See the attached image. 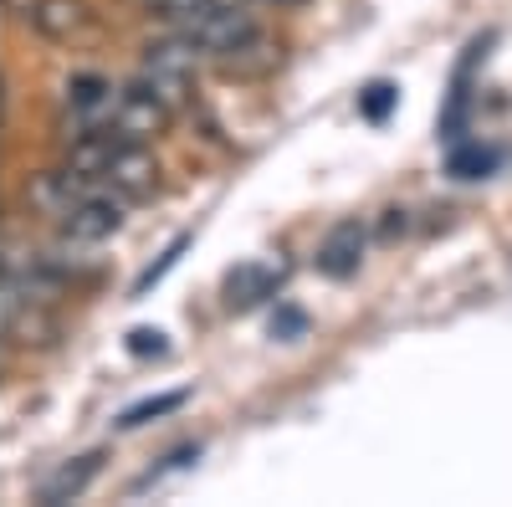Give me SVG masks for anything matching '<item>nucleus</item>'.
Listing matches in <instances>:
<instances>
[{"instance_id":"obj_1","label":"nucleus","mask_w":512,"mask_h":507,"mask_svg":"<svg viewBox=\"0 0 512 507\" xmlns=\"http://www.w3.org/2000/svg\"><path fill=\"white\" fill-rule=\"evenodd\" d=\"M26 195L57 221V236L72 241V246H98V241L123 231V205L128 200L93 185V180H82V175H72L67 164L52 169V175H41Z\"/></svg>"},{"instance_id":"obj_2","label":"nucleus","mask_w":512,"mask_h":507,"mask_svg":"<svg viewBox=\"0 0 512 507\" xmlns=\"http://www.w3.org/2000/svg\"><path fill=\"white\" fill-rule=\"evenodd\" d=\"M62 164L72 175L93 180V185H103L123 200H144L159 185V164H154L149 144L118 139V134H72Z\"/></svg>"},{"instance_id":"obj_3","label":"nucleus","mask_w":512,"mask_h":507,"mask_svg":"<svg viewBox=\"0 0 512 507\" xmlns=\"http://www.w3.org/2000/svg\"><path fill=\"white\" fill-rule=\"evenodd\" d=\"M164 31H175L205 57H241L256 47V21L246 6H221V0H149Z\"/></svg>"},{"instance_id":"obj_4","label":"nucleus","mask_w":512,"mask_h":507,"mask_svg":"<svg viewBox=\"0 0 512 507\" xmlns=\"http://www.w3.org/2000/svg\"><path fill=\"white\" fill-rule=\"evenodd\" d=\"M169 118H175V108H169L144 77H134V82H123V88L113 93L103 123L88 129V134H118V139H134V144H154Z\"/></svg>"},{"instance_id":"obj_5","label":"nucleus","mask_w":512,"mask_h":507,"mask_svg":"<svg viewBox=\"0 0 512 507\" xmlns=\"http://www.w3.org/2000/svg\"><path fill=\"white\" fill-rule=\"evenodd\" d=\"M200 47H195V41H185V36H175V31H169L164 41H154V47L144 52V82H149V88L169 103V108H180L185 103V93H190V82H195V67H200Z\"/></svg>"},{"instance_id":"obj_6","label":"nucleus","mask_w":512,"mask_h":507,"mask_svg":"<svg viewBox=\"0 0 512 507\" xmlns=\"http://www.w3.org/2000/svg\"><path fill=\"white\" fill-rule=\"evenodd\" d=\"M11 11L47 41H88L98 31L88 0H11Z\"/></svg>"},{"instance_id":"obj_7","label":"nucleus","mask_w":512,"mask_h":507,"mask_svg":"<svg viewBox=\"0 0 512 507\" xmlns=\"http://www.w3.org/2000/svg\"><path fill=\"white\" fill-rule=\"evenodd\" d=\"M282 282H287V262H282V257L241 262V267L226 277V308H231V313H246V308H256V303L277 298Z\"/></svg>"},{"instance_id":"obj_8","label":"nucleus","mask_w":512,"mask_h":507,"mask_svg":"<svg viewBox=\"0 0 512 507\" xmlns=\"http://www.w3.org/2000/svg\"><path fill=\"white\" fill-rule=\"evenodd\" d=\"M359 262H364V226L359 221H338L323 236V246H318V272L344 282V277L359 272Z\"/></svg>"},{"instance_id":"obj_9","label":"nucleus","mask_w":512,"mask_h":507,"mask_svg":"<svg viewBox=\"0 0 512 507\" xmlns=\"http://www.w3.org/2000/svg\"><path fill=\"white\" fill-rule=\"evenodd\" d=\"M98 467H103V451H88V456H72V461H62V467L36 487V502L41 507H57V502H72V497H82L88 492V482L98 477Z\"/></svg>"},{"instance_id":"obj_10","label":"nucleus","mask_w":512,"mask_h":507,"mask_svg":"<svg viewBox=\"0 0 512 507\" xmlns=\"http://www.w3.org/2000/svg\"><path fill=\"white\" fill-rule=\"evenodd\" d=\"M185 400H190L185 390H169V395H149V400H139V405H128V410L118 415V426H123V431H139V426H149V420H159V415H175V410H180Z\"/></svg>"},{"instance_id":"obj_11","label":"nucleus","mask_w":512,"mask_h":507,"mask_svg":"<svg viewBox=\"0 0 512 507\" xmlns=\"http://www.w3.org/2000/svg\"><path fill=\"white\" fill-rule=\"evenodd\" d=\"M497 164H502V154L482 149V144H456L451 149V175L456 180H482V175H492Z\"/></svg>"},{"instance_id":"obj_12","label":"nucleus","mask_w":512,"mask_h":507,"mask_svg":"<svg viewBox=\"0 0 512 507\" xmlns=\"http://www.w3.org/2000/svg\"><path fill=\"white\" fill-rule=\"evenodd\" d=\"M395 103H400V88H395V82H374V88L359 93V113H364L369 123H384V118L395 113Z\"/></svg>"},{"instance_id":"obj_13","label":"nucleus","mask_w":512,"mask_h":507,"mask_svg":"<svg viewBox=\"0 0 512 507\" xmlns=\"http://www.w3.org/2000/svg\"><path fill=\"white\" fill-rule=\"evenodd\" d=\"M185 246H190V236H175V241H169V251H164V257H159V262H154V267H149L139 282H134V298H144V292H149L154 282H164V272H175V262L185 257Z\"/></svg>"},{"instance_id":"obj_14","label":"nucleus","mask_w":512,"mask_h":507,"mask_svg":"<svg viewBox=\"0 0 512 507\" xmlns=\"http://www.w3.org/2000/svg\"><path fill=\"white\" fill-rule=\"evenodd\" d=\"M128 354H134V359H164L169 338L159 328H134V333H128Z\"/></svg>"},{"instance_id":"obj_15","label":"nucleus","mask_w":512,"mask_h":507,"mask_svg":"<svg viewBox=\"0 0 512 507\" xmlns=\"http://www.w3.org/2000/svg\"><path fill=\"white\" fill-rule=\"evenodd\" d=\"M272 333H303V313H282V318H272Z\"/></svg>"},{"instance_id":"obj_16","label":"nucleus","mask_w":512,"mask_h":507,"mask_svg":"<svg viewBox=\"0 0 512 507\" xmlns=\"http://www.w3.org/2000/svg\"><path fill=\"white\" fill-rule=\"evenodd\" d=\"M267 6H303V0H267Z\"/></svg>"}]
</instances>
